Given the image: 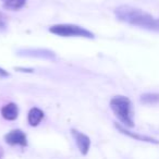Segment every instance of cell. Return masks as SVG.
<instances>
[{
  "label": "cell",
  "instance_id": "obj_7",
  "mask_svg": "<svg viewBox=\"0 0 159 159\" xmlns=\"http://www.w3.org/2000/svg\"><path fill=\"white\" fill-rule=\"evenodd\" d=\"M115 126L120 133L126 135V136L131 137V139H135V141H139V142H144V143H149V144H155V145H158L159 141L157 139H154L152 136H147V135H143L139 134V133H135L132 132V131L128 130L126 128H124V125H121L120 123H115Z\"/></svg>",
  "mask_w": 159,
  "mask_h": 159
},
{
  "label": "cell",
  "instance_id": "obj_15",
  "mask_svg": "<svg viewBox=\"0 0 159 159\" xmlns=\"http://www.w3.org/2000/svg\"><path fill=\"white\" fill-rule=\"evenodd\" d=\"M3 155H5V152H3L2 147H0V159H2Z\"/></svg>",
  "mask_w": 159,
  "mask_h": 159
},
{
  "label": "cell",
  "instance_id": "obj_6",
  "mask_svg": "<svg viewBox=\"0 0 159 159\" xmlns=\"http://www.w3.org/2000/svg\"><path fill=\"white\" fill-rule=\"evenodd\" d=\"M5 141L11 146H27V136L22 130H12L5 135Z\"/></svg>",
  "mask_w": 159,
  "mask_h": 159
},
{
  "label": "cell",
  "instance_id": "obj_8",
  "mask_svg": "<svg viewBox=\"0 0 159 159\" xmlns=\"http://www.w3.org/2000/svg\"><path fill=\"white\" fill-rule=\"evenodd\" d=\"M1 116L3 119L8 120V121H13L18 118L19 116V108L14 102H10L2 107L1 109Z\"/></svg>",
  "mask_w": 159,
  "mask_h": 159
},
{
  "label": "cell",
  "instance_id": "obj_12",
  "mask_svg": "<svg viewBox=\"0 0 159 159\" xmlns=\"http://www.w3.org/2000/svg\"><path fill=\"white\" fill-rule=\"evenodd\" d=\"M7 26H8L7 16H6L2 12H0V31H6Z\"/></svg>",
  "mask_w": 159,
  "mask_h": 159
},
{
  "label": "cell",
  "instance_id": "obj_2",
  "mask_svg": "<svg viewBox=\"0 0 159 159\" xmlns=\"http://www.w3.org/2000/svg\"><path fill=\"white\" fill-rule=\"evenodd\" d=\"M110 108L115 116L125 128H133L135 125L133 120L132 102L126 96L118 95L111 98Z\"/></svg>",
  "mask_w": 159,
  "mask_h": 159
},
{
  "label": "cell",
  "instance_id": "obj_3",
  "mask_svg": "<svg viewBox=\"0 0 159 159\" xmlns=\"http://www.w3.org/2000/svg\"><path fill=\"white\" fill-rule=\"evenodd\" d=\"M49 32L61 37H82L93 39L95 37L93 33L82 26L74 24H57L49 27Z\"/></svg>",
  "mask_w": 159,
  "mask_h": 159
},
{
  "label": "cell",
  "instance_id": "obj_9",
  "mask_svg": "<svg viewBox=\"0 0 159 159\" xmlns=\"http://www.w3.org/2000/svg\"><path fill=\"white\" fill-rule=\"evenodd\" d=\"M44 119V112L37 107H34L30 110L29 116H27V121H29L31 126H37Z\"/></svg>",
  "mask_w": 159,
  "mask_h": 159
},
{
  "label": "cell",
  "instance_id": "obj_13",
  "mask_svg": "<svg viewBox=\"0 0 159 159\" xmlns=\"http://www.w3.org/2000/svg\"><path fill=\"white\" fill-rule=\"evenodd\" d=\"M9 73L7 72V71L5 70V69H2V68H0V76H3V77H8L9 76Z\"/></svg>",
  "mask_w": 159,
  "mask_h": 159
},
{
  "label": "cell",
  "instance_id": "obj_1",
  "mask_svg": "<svg viewBox=\"0 0 159 159\" xmlns=\"http://www.w3.org/2000/svg\"><path fill=\"white\" fill-rule=\"evenodd\" d=\"M115 16L119 21L146 31L159 33V18L131 6H119L115 9Z\"/></svg>",
  "mask_w": 159,
  "mask_h": 159
},
{
  "label": "cell",
  "instance_id": "obj_11",
  "mask_svg": "<svg viewBox=\"0 0 159 159\" xmlns=\"http://www.w3.org/2000/svg\"><path fill=\"white\" fill-rule=\"evenodd\" d=\"M139 102L144 105H156L159 102V94L157 93H145L141 95Z\"/></svg>",
  "mask_w": 159,
  "mask_h": 159
},
{
  "label": "cell",
  "instance_id": "obj_10",
  "mask_svg": "<svg viewBox=\"0 0 159 159\" xmlns=\"http://www.w3.org/2000/svg\"><path fill=\"white\" fill-rule=\"evenodd\" d=\"M1 1H2L3 8L11 11L22 9L26 3V0H1Z\"/></svg>",
  "mask_w": 159,
  "mask_h": 159
},
{
  "label": "cell",
  "instance_id": "obj_4",
  "mask_svg": "<svg viewBox=\"0 0 159 159\" xmlns=\"http://www.w3.org/2000/svg\"><path fill=\"white\" fill-rule=\"evenodd\" d=\"M18 56L21 57H31V58H39V59L46 60H55L57 58L56 53L48 49L43 48H23L18 50Z\"/></svg>",
  "mask_w": 159,
  "mask_h": 159
},
{
  "label": "cell",
  "instance_id": "obj_5",
  "mask_svg": "<svg viewBox=\"0 0 159 159\" xmlns=\"http://www.w3.org/2000/svg\"><path fill=\"white\" fill-rule=\"evenodd\" d=\"M71 134H72V137L74 139L75 144H76L80 152L83 156L89 154V147H91V139L87 135H85L84 133L80 132V131L75 130V129L71 130Z\"/></svg>",
  "mask_w": 159,
  "mask_h": 159
},
{
  "label": "cell",
  "instance_id": "obj_14",
  "mask_svg": "<svg viewBox=\"0 0 159 159\" xmlns=\"http://www.w3.org/2000/svg\"><path fill=\"white\" fill-rule=\"evenodd\" d=\"M16 70H19V71H21V72H33V69H23V68H18Z\"/></svg>",
  "mask_w": 159,
  "mask_h": 159
}]
</instances>
